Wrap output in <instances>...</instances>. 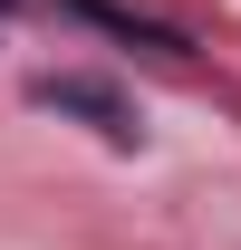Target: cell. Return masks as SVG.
<instances>
[{
    "mask_svg": "<svg viewBox=\"0 0 241 250\" xmlns=\"http://www.w3.org/2000/svg\"><path fill=\"white\" fill-rule=\"evenodd\" d=\"M0 10H10V0H0Z\"/></svg>",
    "mask_w": 241,
    "mask_h": 250,
    "instance_id": "3957f363",
    "label": "cell"
},
{
    "mask_svg": "<svg viewBox=\"0 0 241 250\" xmlns=\"http://www.w3.org/2000/svg\"><path fill=\"white\" fill-rule=\"evenodd\" d=\"M77 20H96V29H116V39H145V48H183L174 29H154V20H135V10H116V0H68Z\"/></svg>",
    "mask_w": 241,
    "mask_h": 250,
    "instance_id": "7a4b0ae2",
    "label": "cell"
},
{
    "mask_svg": "<svg viewBox=\"0 0 241 250\" xmlns=\"http://www.w3.org/2000/svg\"><path fill=\"white\" fill-rule=\"evenodd\" d=\"M29 96H39V106H58V116H87V125H106L116 145L135 135V116H125V96H116V87H96V77H39Z\"/></svg>",
    "mask_w": 241,
    "mask_h": 250,
    "instance_id": "6da1fadb",
    "label": "cell"
}]
</instances>
